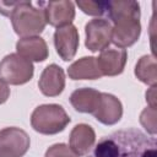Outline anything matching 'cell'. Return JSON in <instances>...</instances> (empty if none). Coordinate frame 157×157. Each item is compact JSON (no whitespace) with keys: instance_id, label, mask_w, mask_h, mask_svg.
<instances>
[{"instance_id":"obj_1","label":"cell","mask_w":157,"mask_h":157,"mask_svg":"<svg viewBox=\"0 0 157 157\" xmlns=\"http://www.w3.org/2000/svg\"><path fill=\"white\" fill-rule=\"evenodd\" d=\"M87 157H157V144L139 129L118 130L103 136Z\"/></svg>"},{"instance_id":"obj_2","label":"cell","mask_w":157,"mask_h":157,"mask_svg":"<svg viewBox=\"0 0 157 157\" xmlns=\"http://www.w3.org/2000/svg\"><path fill=\"white\" fill-rule=\"evenodd\" d=\"M105 12L112 26V43L119 49L131 47L141 34L140 4L130 0L105 1Z\"/></svg>"},{"instance_id":"obj_3","label":"cell","mask_w":157,"mask_h":157,"mask_svg":"<svg viewBox=\"0 0 157 157\" xmlns=\"http://www.w3.org/2000/svg\"><path fill=\"white\" fill-rule=\"evenodd\" d=\"M10 20L15 33L21 38L37 37L47 26L43 7H34L31 1H17Z\"/></svg>"},{"instance_id":"obj_4","label":"cell","mask_w":157,"mask_h":157,"mask_svg":"<svg viewBox=\"0 0 157 157\" xmlns=\"http://www.w3.org/2000/svg\"><path fill=\"white\" fill-rule=\"evenodd\" d=\"M70 123V117L59 104L38 105L31 115L33 130L43 135H55L61 132Z\"/></svg>"},{"instance_id":"obj_5","label":"cell","mask_w":157,"mask_h":157,"mask_svg":"<svg viewBox=\"0 0 157 157\" xmlns=\"http://www.w3.org/2000/svg\"><path fill=\"white\" fill-rule=\"evenodd\" d=\"M33 72V64L17 53L7 54L0 61V78L7 85H25L32 80Z\"/></svg>"},{"instance_id":"obj_6","label":"cell","mask_w":157,"mask_h":157,"mask_svg":"<svg viewBox=\"0 0 157 157\" xmlns=\"http://www.w3.org/2000/svg\"><path fill=\"white\" fill-rule=\"evenodd\" d=\"M31 145L28 134L16 126L0 130V157H23Z\"/></svg>"},{"instance_id":"obj_7","label":"cell","mask_w":157,"mask_h":157,"mask_svg":"<svg viewBox=\"0 0 157 157\" xmlns=\"http://www.w3.org/2000/svg\"><path fill=\"white\" fill-rule=\"evenodd\" d=\"M85 45L92 53L108 49L112 43V23L104 18H93L85 26Z\"/></svg>"},{"instance_id":"obj_8","label":"cell","mask_w":157,"mask_h":157,"mask_svg":"<svg viewBox=\"0 0 157 157\" xmlns=\"http://www.w3.org/2000/svg\"><path fill=\"white\" fill-rule=\"evenodd\" d=\"M78 31L74 25L56 28L54 32V47L58 55L64 61H70L78 49Z\"/></svg>"},{"instance_id":"obj_9","label":"cell","mask_w":157,"mask_h":157,"mask_svg":"<svg viewBox=\"0 0 157 157\" xmlns=\"http://www.w3.org/2000/svg\"><path fill=\"white\" fill-rule=\"evenodd\" d=\"M42 6L44 10L47 23H49L53 27L60 28L64 26H69L75 18V5L72 1H42Z\"/></svg>"},{"instance_id":"obj_10","label":"cell","mask_w":157,"mask_h":157,"mask_svg":"<svg viewBox=\"0 0 157 157\" xmlns=\"http://www.w3.org/2000/svg\"><path fill=\"white\" fill-rule=\"evenodd\" d=\"M92 115L104 125H114L123 117V104L115 96L102 92L98 107Z\"/></svg>"},{"instance_id":"obj_11","label":"cell","mask_w":157,"mask_h":157,"mask_svg":"<svg viewBox=\"0 0 157 157\" xmlns=\"http://www.w3.org/2000/svg\"><path fill=\"white\" fill-rule=\"evenodd\" d=\"M38 87L40 92L47 97H56L65 88V72L64 70L56 65H48L40 74Z\"/></svg>"},{"instance_id":"obj_12","label":"cell","mask_w":157,"mask_h":157,"mask_svg":"<svg viewBox=\"0 0 157 157\" xmlns=\"http://www.w3.org/2000/svg\"><path fill=\"white\" fill-rule=\"evenodd\" d=\"M98 67L103 76H118L124 71L128 52L125 49H105L96 58Z\"/></svg>"},{"instance_id":"obj_13","label":"cell","mask_w":157,"mask_h":157,"mask_svg":"<svg viewBox=\"0 0 157 157\" xmlns=\"http://www.w3.org/2000/svg\"><path fill=\"white\" fill-rule=\"evenodd\" d=\"M96 142V132L88 124H77L70 132L69 147L77 156H86Z\"/></svg>"},{"instance_id":"obj_14","label":"cell","mask_w":157,"mask_h":157,"mask_svg":"<svg viewBox=\"0 0 157 157\" xmlns=\"http://www.w3.org/2000/svg\"><path fill=\"white\" fill-rule=\"evenodd\" d=\"M16 52L18 55L29 60L31 63H42L49 55L48 45L45 40L39 36L18 39L16 43Z\"/></svg>"},{"instance_id":"obj_15","label":"cell","mask_w":157,"mask_h":157,"mask_svg":"<svg viewBox=\"0 0 157 157\" xmlns=\"http://www.w3.org/2000/svg\"><path fill=\"white\" fill-rule=\"evenodd\" d=\"M67 75L71 80H97L103 75L98 67L94 56H83L67 67Z\"/></svg>"},{"instance_id":"obj_16","label":"cell","mask_w":157,"mask_h":157,"mask_svg":"<svg viewBox=\"0 0 157 157\" xmlns=\"http://www.w3.org/2000/svg\"><path fill=\"white\" fill-rule=\"evenodd\" d=\"M99 91L91 87H82L75 90L70 96V103L75 108V110L80 113H90L92 114L98 107L101 99Z\"/></svg>"},{"instance_id":"obj_17","label":"cell","mask_w":157,"mask_h":157,"mask_svg":"<svg viewBox=\"0 0 157 157\" xmlns=\"http://www.w3.org/2000/svg\"><path fill=\"white\" fill-rule=\"evenodd\" d=\"M135 76L141 82L148 86L157 83V64L153 55H144L139 59L135 66Z\"/></svg>"},{"instance_id":"obj_18","label":"cell","mask_w":157,"mask_h":157,"mask_svg":"<svg viewBox=\"0 0 157 157\" xmlns=\"http://www.w3.org/2000/svg\"><path fill=\"white\" fill-rule=\"evenodd\" d=\"M82 12L90 16H102L105 13V1H76Z\"/></svg>"},{"instance_id":"obj_19","label":"cell","mask_w":157,"mask_h":157,"mask_svg":"<svg viewBox=\"0 0 157 157\" xmlns=\"http://www.w3.org/2000/svg\"><path fill=\"white\" fill-rule=\"evenodd\" d=\"M140 123L152 136L156 135V108L147 107L140 114Z\"/></svg>"},{"instance_id":"obj_20","label":"cell","mask_w":157,"mask_h":157,"mask_svg":"<svg viewBox=\"0 0 157 157\" xmlns=\"http://www.w3.org/2000/svg\"><path fill=\"white\" fill-rule=\"evenodd\" d=\"M44 157H78V156L67 145L54 144L45 151Z\"/></svg>"},{"instance_id":"obj_21","label":"cell","mask_w":157,"mask_h":157,"mask_svg":"<svg viewBox=\"0 0 157 157\" xmlns=\"http://www.w3.org/2000/svg\"><path fill=\"white\" fill-rule=\"evenodd\" d=\"M16 4H17V1H0V13L10 17Z\"/></svg>"},{"instance_id":"obj_22","label":"cell","mask_w":157,"mask_h":157,"mask_svg":"<svg viewBox=\"0 0 157 157\" xmlns=\"http://www.w3.org/2000/svg\"><path fill=\"white\" fill-rule=\"evenodd\" d=\"M9 97H10V87L2 78H0V104L5 103L9 99Z\"/></svg>"},{"instance_id":"obj_23","label":"cell","mask_w":157,"mask_h":157,"mask_svg":"<svg viewBox=\"0 0 157 157\" xmlns=\"http://www.w3.org/2000/svg\"><path fill=\"white\" fill-rule=\"evenodd\" d=\"M146 102L148 103V107L156 108V86H152L146 92Z\"/></svg>"}]
</instances>
